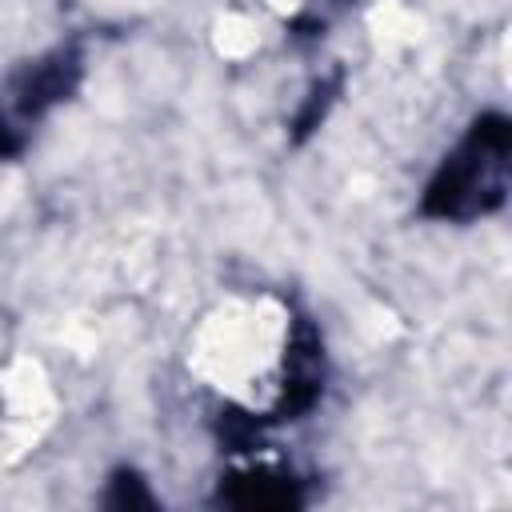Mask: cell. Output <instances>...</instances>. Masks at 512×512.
<instances>
[{
	"mask_svg": "<svg viewBox=\"0 0 512 512\" xmlns=\"http://www.w3.org/2000/svg\"><path fill=\"white\" fill-rule=\"evenodd\" d=\"M112 508H152V496L144 492V484L132 476V472H116L112 480V492L104 496Z\"/></svg>",
	"mask_w": 512,
	"mask_h": 512,
	"instance_id": "277c9868",
	"label": "cell"
},
{
	"mask_svg": "<svg viewBox=\"0 0 512 512\" xmlns=\"http://www.w3.org/2000/svg\"><path fill=\"white\" fill-rule=\"evenodd\" d=\"M508 152L512 124L504 112H484L472 120L464 140L440 160L424 188L420 212L432 220H476L504 204L508 196Z\"/></svg>",
	"mask_w": 512,
	"mask_h": 512,
	"instance_id": "6da1fadb",
	"label": "cell"
},
{
	"mask_svg": "<svg viewBox=\"0 0 512 512\" xmlns=\"http://www.w3.org/2000/svg\"><path fill=\"white\" fill-rule=\"evenodd\" d=\"M232 480L236 484L228 488V504H236V508H292V504H300L288 476L248 472V476H232Z\"/></svg>",
	"mask_w": 512,
	"mask_h": 512,
	"instance_id": "3957f363",
	"label": "cell"
},
{
	"mask_svg": "<svg viewBox=\"0 0 512 512\" xmlns=\"http://www.w3.org/2000/svg\"><path fill=\"white\" fill-rule=\"evenodd\" d=\"M76 80H80V60H76V52H52L48 60H40V64H32L20 80H16V108L24 112V116H40L48 104H56V100H64L72 88H76Z\"/></svg>",
	"mask_w": 512,
	"mask_h": 512,
	"instance_id": "7a4b0ae2",
	"label": "cell"
}]
</instances>
